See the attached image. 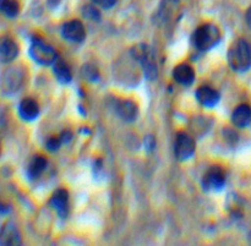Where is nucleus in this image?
I'll return each instance as SVG.
<instances>
[{"mask_svg":"<svg viewBox=\"0 0 251 246\" xmlns=\"http://www.w3.org/2000/svg\"><path fill=\"white\" fill-rule=\"evenodd\" d=\"M228 63L234 71L244 73L251 66V48L245 39L235 42L228 50Z\"/></svg>","mask_w":251,"mask_h":246,"instance_id":"obj_1","label":"nucleus"},{"mask_svg":"<svg viewBox=\"0 0 251 246\" xmlns=\"http://www.w3.org/2000/svg\"><path fill=\"white\" fill-rule=\"evenodd\" d=\"M221 41V31L212 24H205L198 27L193 34V43L199 50L207 51L217 46Z\"/></svg>","mask_w":251,"mask_h":246,"instance_id":"obj_2","label":"nucleus"},{"mask_svg":"<svg viewBox=\"0 0 251 246\" xmlns=\"http://www.w3.org/2000/svg\"><path fill=\"white\" fill-rule=\"evenodd\" d=\"M29 55L37 64L43 66L51 65L58 59L55 49L50 44L42 41L41 38L32 39L31 47H29Z\"/></svg>","mask_w":251,"mask_h":246,"instance_id":"obj_3","label":"nucleus"},{"mask_svg":"<svg viewBox=\"0 0 251 246\" xmlns=\"http://www.w3.org/2000/svg\"><path fill=\"white\" fill-rule=\"evenodd\" d=\"M22 80H24V76H22V71L19 68L12 66V68L6 69L2 73L1 78H0V90L5 95H12V93L17 92L19 88L21 87Z\"/></svg>","mask_w":251,"mask_h":246,"instance_id":"obj_4","label":"nucleus"},{"mask_svg":"<svg viewBox=\"0 0 251 246\" xmlns=\"http://www.w3.org/2000/svg\"><path fill=\"white\" fill-rule=\"evenodd\" d=\"M195 141L193 137L185 132H179L174 144V154L180 162L188 161L195 153Z\"/></svg>","mask_w":251,"mask_h":246,"instance_id":"obj_5","label":"nucleus"},{"mask_svg":"<svg viewBox=\"0 0 251 246\" xmlns=\"http://www.w3.org/2000/svg\"><path fill=\"white\" fill-rule=\"evenodd\" d=\"M226 185V174L218 167H212L202 178V188L206 191H220Z\"/></svg>","mask_w":251,"mask_h":246,"instance_id":"obj_6","label":"nucleus"},{"mask_svg":"<svg viewBox=\"0 0 251 246\" xmlns=\"http://www.w3.org/2000/svg\"><path fill=\"white\" fill-rule=\"evenodd\" d=\"M61 34L65 39L71 42H82L86 37L85 27L82 22L78 20H71V21L65 22L61 27Z\"/></svg>","mask_w":251,"mask_h":246,"instance_id":"obj_7","label":"nucleus"},{"mask_svg":"<svg viewBox=\"0 0 251 246\" xmlns=\"http://www.w3.org/2000/svg\"><path fill=\"white\" fill-rule=\"evenodd\" d=\"M21 244V235L12 222H6L0 228V245L14 246Z\"/></svg>","mask_w":251,"mask_h":246,"instance_id":"obj_8","label":"nucleus"},{"mask_svg":"<svg viewBox=\"0 0 251 246\" xmlns=\"http://www.w3.org/2000/svg\"><path fill=\"white\" fill-rule=\"evenodd\" d=\"M220 98L221 96L218 91H216L215 88L208 87V86H202V87L198 88V91H196V99L203 107H215L220 102Z\"/></svg>","mask_w":251,"mask_h":246,"instance_id":"obj_9","label":"nucleus"},{"mask_svg":"<svg viewBox=\"0 0 251 246\" xmlns=\"http://www.w3.org/2000/svg\"><path fill=\"white\" fill-rule=\"evenodd\" d=\"M19 114L25 122H33L39 115V105L32 98H25L19 105Z\"/></svg>","mask_w":251,"mask_h":246,"instance_id":"obj_10","label":"nucleus"},{"mask_svg":"<svg viewBox=\"0 0 251 246\" xmlns=\"http://www.w3.org/2000/svg\"><path fill=\"white\" fill-rule=\"evenodd\" d=\"M173 77L183 86H190L195 80V71L188 64H179L174 68Z\"/></svg>","mask_w":251,"mask_h":246,"instance_id":"obj_11","label":"nucleus"},{"mask_svg":"<svg viewBox=\"0 0 251 246\" xmlns=\"http://www.w3.org/2000/svg\"><path fill=\"white\" fill-rule=\"evenodd\" d=\"M117 113L124 122L131 123L139 115V109H137V105L132 100L123 99L118 102Z\"/></svg>","mask_w":251,"mask_h":246,"instance_id":"obj_12","label":"nucleus"},{"mask_svg":"<svg viewBox=\"0 0 251 246\" xmlns=\"http://www.w3.org/2000/svg\"><path fill=\"white\" fill-rule=\"evenodd\" d=\"M19 55V47L11 38H5L0 43V63H11Z\"/></svg>","mask_w":251,"mask_h":246,"instance_id":"obj_13","label":"nucleus"},{"mask_svg":"<svg viewBox=\"0 0 251 246\" xmlns=\"http://www.w3.org/2000/svg\"><path fill=\"white\" fill-rule=\"evenodd\" d=\"M68 202H69V193L64 189L55 191L50 198V205L56 211L61 218H65L68 215Z\"/></svg>","mask_w":251,"mask_h":246,"instance_id":"obj_14","label":"nucleus"},{"mask_svg":"<svg viewBox=\"0 0 251 246\" xmlns=\"http://www.w3.org/2000/svg\"><path fill=\"white\" fill-rule=\"evenodd\" d=\"M232 123L237 127H247L251 123V108L249 105H238L232 114Z\"/></svg>","mask_w":251,"mask_h":246,"instance_id":"obj_15","label":"nucleus"},{"mask_svg":"<svg viewBox=\"0 0 251 246\" xmlns=\"http://www.w3.org/2000/svg\"><path fill=\"white\" fill-rule=\"evenodd\" d=\"M47 168V159L43 156H36L31 159L27 168V175L29 179L34 180V179L39 178Z\"/></svg>","mask_w":251,"mask_h":246,"instance_id":"obj_16","label":"nucleus"},{"mask_svg":"<svg viewBox=\"0 0 251 246\" xmlns=\"http://www.w3.org/2000/svg\"><path fill=\"white\" fill-rule=\"evenodd\" d=\"M54 75L60 83H69L73 78L70 68L61 59H56L55 63H54Z\"/></svg>","mask_w":251,"mask_h":246,"instance_id":"obj_17","label":"nucleus"},{"mask_svg":"<svg viewBox=\"0 0 251 246\" xmlns=\"http://www.w3.org/2000/svg\"><path fill=\"white\" fill-rule=\"evenodd\" d=\"M0 12L9 19H14L20 12L19 2L16 0H0Z\"/></svg>","mask_w":251,"mask_h":246,"instance_id":"obj_18","label":"nucleus"},{"mask_svg":"<svg viewBox=\"0 0 251 246\" xmlns=\"http://www.w3.org/2000/svg\"><path fill=\"white\" fill-rule=\"evenodd\" d=\"M141 65H142V69H144V73H145V76H146V78H149L150 81H152L157 77V66L153 60V56L142 61Z\"/></svg>","mask_w":251,"mask_h":246,"instance_id":"obj_19","label":"nucleus"},{"mask_svg":"<svg viewBox=\"0 0 251 246\" xmlns=\"http://www.w3.org/2000/svg\"><path fill=\"white\" fill-rule=\"evenodd\" d=\"M82 75L86 80L91 81V82H95L100 77V73H98V69L96 68L92 64H86L82 68Z\"/></svg>","mask_w":251,"mask_h":246,"instance_id":"obj_20","label":"nucleus"},{"mask_svg":"<svg viewBox=\"0 0 251 246\" xmlns=\"http://www.w3.org/2000/svg\"><path fill=\"white\" fill-rule=\"evenodd\" d=\"M82 15L88 20H93V21H100V14L93 5H85L82 9Z\"/></svg>","mask_w":251,"mask_h":246,"instance_id":"obj_21","label":"nucleus"},{"mask_svg":"<svg viewBox=\"0 0 251 246\" xmlns=\"http://www.w3.org/2000/svg\"><path fill=\"white\" fill-rule=\"evenodd\" d=\"M61 144H63V140H61L60 136H53L50 139H48L46 146L50 152H55L60 148Z\"/></svg>","mask_w":251,"mask_h":246,"instance_id":"obj_22","label":"nucleus"},{"mask_svg":"<svg viewBox=\"0 0 251 246\" xmlns=\"http://www.w3.org/2000/svg\"><path fill=\"white\" fill-rule=\"evenodd\" d=\"M145 148H146L147 152H152L156 147V139H154L153 135H147L144 140Z\"/></svg>","mask_w":251,"mask_h":246,"instance_id":"obj_23","label":"nucleus"},{"mask_svg":"<svg viewBox=\"0 0 251 246\" xmlns=\"http://www.w3.org/2000/svg\"><path fill=\"white\" fill-rule=\"evenodd\" d=\"M92 2L95 5H98L102 9H110L115 5L117 0H92Z\"/></svg>","mask_w":251,"mask_h":246,"instance_id":"obj_24","label":"nucleus"},{"mask_svg":"<svg viewBox=\"0 0 251 246\" xmlns=\"http://www.w3.org/2000/svg\"><path fill=\"white\" fill-rule=\"evenodd\" d=\"M60 137H61V140H63V142H68V141H70L71 137H73V135H71L70 131H64L63 134L60 135Z\"/></svg>","mask_w":251,"mask_h":246,"instance_id":"obj_25","label":"nucleus"},{"mask_svg":"<svg viewBox=\"0 0 251 246\" xmlns=\"http://www.w3.org/2000/svg\"><path fill=\"white\" fill-rule=\"evenodd\" d=\"M247 24H248V26L251 28V7L248 10V12H247Z\"/></svg>","mask_w":251,"mask_h":246,"instance_id":"obj_26","label":"nucleus"},{"mask_svg":"<svg viewBox=\"0 0 251 246\" xmlns=\"http://www.w3.org/2000/svg\"><path fill=\"white\" fill-rule=\"evenodd\" d=\"M7 211H9V208L5 205H2V203H0V213H6Z\"/></svg>","mask_w":251,"mask_h":246,"instance_id":"obj_27","label":"nucleus"}]
</instances>
